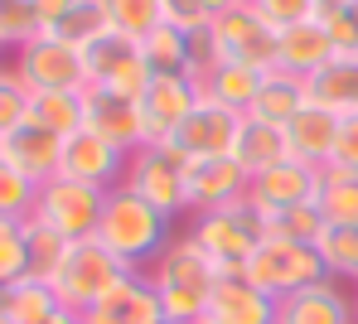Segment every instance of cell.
<instances>
[{"mask_svg": "<svg viewBox=\"0 0 358 324\" xmlns=\"http://www.w3.org/2000/svg\"><path fill=\"white\" fill-rule=\"evenodd\" d=\"M320 179H324V170H315V165L286 155L281 165L252 175L247 198H252L262 213H276V208H291V203H315V198H320Z\"/></svg>", "mask_w": 358, "mask_h": 324, "instance_id": "5bb4252c", "label": "cell"}, {"mask_svg": "<svg viewBox=\"0 0 358 324\" xmlns=\"http://www.w3.org/2000/svg\"><path fill=\"white\" fill-rule=\"evenodd\" d=\"M0 54H5V49H0Z\"/></svg>", "mask_w": 358, "mask_h": 324, "instance_id": "f5cc1de1", "label": "cell"}, {"mask_svg": "<svg viewBox=\"0 0 358 324\" xmlns=\"http://www.w3.org/2000/svg\"><path fill=\"white\" fill-rule=\"evenodd\" d=\"M189 237L203 247V257L213 261L218 276H233L247 266V257L266 242V213L242 194L228 208H213V213H194L189 223Z\"/></svg>", "mask_w": 358, "mask_h": 324, "instance_id": "7a4b0ae2", "label": "cell"}, {"mask_svg": "<svg viewBox=\"0 0 358 324\" xmlns=\"http://www.w3.org/2000/svg\"><path fill=\"white\" fill-rule=\"evenodd\" d=\"M83 126L107 135L126 155L150 140L145 135V117H141V102L121 97V92H107V87H83Z\"/></svg>", "mask_w": 358, "mask_h": 324, "instance_id": "7c38bea8", "label": "cell"}, {"mask_svg": "<svg viewBox=\"0 0 358 324\" xmlns=\"http://www.w3.org/2000/svg\"><path fill=\"white\" fill-rule=\"evenodd\" d=\"M320 213H324V228H358V175L344 170H329L324 165V179H320Z\"/></svg>", "mask_w": 358, "mask_h": 324, "instance_id": "f1b7e54d", "label": "cell"}, {"mask_svg": "<svg viewBox=\"0 0 358 324\" xmlns=\"http://www.w3.org/2000/svg\"><path fill=\"white\" fill-rule=\"evenodd\" d=\"M329 170L358 175V117H339V135H334V155H329Z\"/></svg>", "mask_w": 358, "mask_h": 324, "instance_id": "b9f144b4", "label": "cell"}, {"mask_svg": "<svg viewBox=\"0 0 358 324\" xmlns=\"http://www.w3.org/2000/svg\"><path fill=\"white\" fill-rule=\"evenodd\" d=\"M324 24H329V34H334V44H339V54H358V0H349L344 10H334Z\"/></svg>", "mask_w": 358, "mask_h": 324, "instance_id": "7bdbcfd3", "label": "cell"}, {"mask_svg": "<svg viewBox=\"0 0 358 324\" xmlns=\"http://www.w3.org/2000/svg\"><path fill=\"white\" fill-rule=\"evenodd\" d=\"M0 155H5L29 184H49V179L59 175V165H63V135L24 122L20 131H10V135L0 140Z\"/></svg>", "mask_w": 358, "mask_h": 324, "instance_id": "ffe728a7", "label": "cell"}, {"mask_svg": "<svg viewBox=\"0 0 358 324\" xmlns=\"http://www.w3.org/2000/svg\"><path fill=\"white\" fill-rule=\"evenodd\" d=\"M29 122L68 140L73 131H83V92H34L29 97Z\"/></svg>", "mask_w": 358, "mask_h": 324, "instance_id": "f546056e", "label": "cell"}, {"mask_svg": "<svg viewBox=\"0 0 358 324\" xmlns=\"http://www.w3.org/2000/svg\"><path fill=\"white\" fill-rule=\"evenodd\" d=\"M175 218H165L160 208H150L145 198H136L131 189H112L107 208H102V223H97V242L112 252L117 261H126L131 271H150V261L165 252V242L175 237L170 233Z\"/></svg>", "mask_w": 358, "mask_h": 324, "instance_id": "6da1fadb", "label": "cell"}, {"mask_svg": "<svg viewBox=\"0 0 358 324\" xmlns=\"http://www.w3.org/2000/svg\"><path fill=\"white\" fill-rule=\"evenodd\" d=\"M0 310H5L15 324H44V320H54L63 305H59V295H54V286H49V281L24 276V281L0 286Z\"/></svg>", "mask_w": 358, "mask_h": 324, "instance_id": "4316f807", "label": "cell"}, {"mask_svg": "<svg viewBox=\"0 0 358 324\" xmlns=\"http://www.w3.org/2000/svg\"><path fill=\"white\" fill-rule=\"evenodd\" d=\"M276 34L281 29H271L252 0H242L238 10L208 20V39H213L218 64H247V68H257V73L276 68Z\"/></svg>", "mask_w": 358, "mask_h": 324, "instance_id": "52a82bcc", "label": "cell"}, {"mask_svg": "<svg viewBox=\"0 0 358 324\" xmlns=\"http://www.w3.org/2000/svg\"><path fill=\"white\" fill-rule=\"evenodd\" d=\"M83 64H87V87H107V92H121V97H136V102L155 82L141 44L117 34V29H107L102 39H92L83 49Z\"/></svg>", "mask_w": 358, "mask_h": 324, "instance_id": "ba28073f", "label": "cell"}, {"mask_svg": "<svg viewBox=\"0 0 358 324\" xmlns=\"http://www.w3.org/2000/svg\"><path fill=\"white\" fill-rule=\"evenodd\" d=\"M102 10H107V24L126 34V39H145L150 29H160L165 24V5L160 0H102Z\"/></svg>", "mask_w": 358, "mask_h": 324, "instance_id": "e575fe53", "label": "cell"}, {"mask_svg": "<svg viewBox=\"0 0 358 324\" xmlns=\"http://www.w3.org/2000/svg\"><path fill=\"white\" fill-rule=\"evenodd\" d=\"M199 82L194 78H155L150 87H145V97H141V117H145V135L150 140H170L179 126H184V117L199 107Z\"/></svg>", "mask_w": 358, "mask_h": 324, "instance_id": "d6986e66", "label": "cell"}, {"mask_svg": "<svg viewBox=\"0 0 358 324\" xmlns=\"http://www.w3.org/2000/svg\"><path fill=\"white\" fill-rule=\"evenodd\" d=\"M29 276V242H24V218H0V286Z\"/></svg>", "mask_w": 358, "mask_h": 324, "instance_id": "74e56055", "label": "cell"}, {"mask_svg": "<svg viewBox=\"0 0 358 324\" xmlns=\"http://www.w3.org/2000/svg\"><path fill=\"white\" fill-rule=\"evenodd\" d=\"M126 150L112 145L107 135H97V131H73L68 140H63V165L59 175L68 179H78V184H92V189H117L121 179H126Z\"/></svg>", "mask_w": 358, "mask_h": 324, "instance_id": "8fae6325", "label": "cell"}, {"mask_svg": "<svg viewBox=\"0 0 358 324\" xmlns=\"http://www.w3.org/2000/svg\"><path fill=\"white\" fill-rule=\"evenodd\" d=\"M349 0H315V20H329L334 10H344Z\"/></svg>", "mask_w": 358, "mask_h": 324, "instance_id": "bcb514c9", "label": "cell"}, {"mask_svg": "<svg viewBox=\"0 0 358 324\" xmlns=\"http://www.w3.org/2000/svg\"><path fill=\"white\" fill-rule=\"evenodd\" d=\"M213 324H276V295H266L262 286H252L242 271L218 276L208 290V315Z\"/></svg>", "mask_w": 358, "mask_h": 324, "instance_id": "9a60e30c", "label": "cell"}, {"mask_svg": "<svg viewBox=\"0 0 358 324\" xmlns=\"http://www.w3.org/2000/svg\"><path fill=\"white\" fill-rule=\"evenodd\" d=\"M184 170H189V160L179 155L170 140H145L141 150H131L121 189L145 198L165 218H179V213H189V203H184Z\"/></svg>", "mask_w": 358, "mask_h": 324, "instance_id": "277c9868", "label": "cell"}, {"mask_svg": "<svg viewBox=\"0 0 358 324\" xmlns=\"http://www.w3.org/2000/svg\"><path fill=\"white\" fill-rule=\"evenodd\" d=\"M29 5H34V10H39V20H44V29H49V24H54V20H59L63 10H73V5H78V0H29Z\"/></svg>", "mask_w": 358, "mask_h": 324, "instance_id": "ee69618b", "label": "cell"}, {"mask_svg": "<svg viewBox=\"0 0 358 324\" xmlns=\"http://www.w3.org/2000/svg\"><path fill=\"white\" fill-rule=\"evenodd\" d=\"M354 320H358V286H354Z\"/></svg>", "mask_w": 358, "mask_h": 324, "instance_id": "c3c4849f", "label": "cell"}, {"mask_svg": "<svg viewBox=\"0 0 358 324\" xmlns=\"http://www.w3.org/2000/svg\"><path fill=\"white\" fill-rule=\"evenodd\" d=\"M15 73L29 82V92H83L87 87V64H83V49L63 44L54 34H39L29 39L24 49H15Z\"/></svg>", "mask_w": 358, "mask_h": 324, "instance_id": "9c48e42d", "label": "cell"}, {"mask_svg": "<svg viewBox=\"0 0 358 324\" xmlns=\"http://www.w3.org/2000/svg\"><path fill=\"white\" fill-rule=\"evenodd\" d=\"M155 295H160V315L175 324H199L208 315V290L199 286H155Z\"/></svg>", "mask_w": 358, "mask_h": 324, "instance_id": "f35d334b", "label": "cell"}, {"mask_svg": "<svg viewBox=\"0 0 358 324\" xmlns=\"http://www.w3.org/2000/svg\"><path fill=\"white\" fill-rule=\"evenodd\" d=\"M242 276L252 281V286H262L266 295H276V300H286V295H296L305 286H315V281H324V261L315 247H305V242H281V237H266L247 266H242Z\"/></svg>", "mask_w": 358, "mask_h": 324, "instance_id": "8992f818", "label": "cell"}, {"mask_svg": "<svg viewBox=\"0 0 358 324\" xmlns=\"http://www.w3.org/2000/svg\"><path fill=\"white\" fill-rule=\"evenodd\" d=\"M305 92H310V102L329 107L334 117H358V54H339L315 78H305Z\"/></svg>", "mask_w": 358, "mask_h": 324, "instance_id": "603a6c76", "label": "cell"}, {"mask_svg": "<svg viewBox=\"0 0 358 324\" xmlns=\"http://www.w3.org/2000/svg\"><path fill=\"white\" fill-rule=\"evenodd\" d=\"M160 320V295L145 271H126L117 286L83 315V324H150Z\"/></svg>", "mask_w": 358, "mask_h": 324, "instance_id": "ac0fdd59", "label": "cell"}, {"mask_svg": "<svg viewBox=\"0 0 358 324\" xmlns=\"http://www.w3.org/2000/svg\"><path fill=\"white\" fill-rule=\"evenodd\" d=\"M281 131H286V150H291V160H305V165L324 170V165H329V155H334L339 117H334L329 107H320V102H305V107H300Z\"/></svg>", "mask_w": 358, "mask_h": 324, "instance_id": "44dd1931", "label": "cell"}, {"mask_svg": "<svg viewBox=\"0 0 358 324\" xmlns=\"http://www.w3.org/2000/svg\"><path fill=\"white\" fill-rule=\"evenodd\" d=\"M262 78H266V73H257V68H247V64H213L199 78V92H203L208 102H218V107L247 117L252 102H257V92H262Z\"/></svg>", "mask_w": 358, "mask_h": 324, "instance_id": "cb8c5ba5", "label": "cell"}, {"mask_svg": "<svg viewBox=\"0 0 358 324\" xmlns=\"http://www.w3.org/2000/svg\"><path fill=\"white\" fill-rule=\"evenodd\" d=\"M242 0H199V10L208 15V20H218V15H228V10H238Z\"/></svg>", "mask_w": 358, "mask_h": 324, "instance_id": "f6af8a7d", "label": "cell"}, {"mask_svg": "<svg viewBox=\"0 0 358 324\" xmlns=\"http://www.w3.org/2000/svg\"><path fill=\"white\" fill-rule=\"evenodd\" d=\"M320 233H324V213H320V203H291V208L266 213V237L315 247V242H320Z\"/></svg>", "mask_w": 358, "mask_h": 324, "instance_id": "d6a6232c", "label": "cell"}, {"mask_svg": "<svg viewBox=\"0 0 358 324\" xmlns=\"http://www.w3.org/2000/svg\"><path fill=\"white\" fill-rule=\"evenodd\" d=\"M155 286H199V290H213V281H218V271H213V261L203 257V247L189 237V233H179L165 242V252L150 261V271H145Z\"/></svg>", "mask_w": 358, "mask_h": 324, "instance_id": "7402d4cb", "label": "cell"}, {"mask_svg": "<svg viewBox=\"0 0 358 324\" xmlns=\"http://www.w3.org/2000/svg\"><path fill=\"white\" fill-rule=\"evenodd\" d=\"M150 324H175V320H165V315H160V320H150Z\"/></svg>", "mask_w": 358, "mask_h": 324, "instance_id": "f907efd6", "label": "cell"}, {"mask_svg": "<svg viewBox=\"0 0 358 324\" xmlns=\"http://www.w3.org/2000/svg\"><path fill=\"white\" fill-rule=\"evenodd\" d=\"M24 242H29V276H39V281H54L63 257H68V247H73L63 233L44 228L39 218H24Z\"/></svg>", "mask_w": 358, "mask_h": 324, "instance_id": "836d02e7", "label": "cell"}, {"mask_svg": "<svg viewBox=\"0 0 358 324\" xmlns=\"http://www.w3.org/2000/svg\"><path fill=\"white\" fill-rule=\"evenodd\" d=\"M141 54H145V64H150L155 78H194V44H189V34L175 29V24L150 29L141 39Z\"/></svg>", "mask_w": 358, "mask_h": 324, "instance_id": "83f0119b", "label": "cell"}, {"mask_svg": "<svg viewBox=\"0 0 358 324\" xmlns=\"http://www.w3.org/2000/svg\"><path fill=\"white\" fill-rule=\"evenodd\" d=\"M112 24H107V10H102V0H78L73 10H63L59 20L44 29V34H54L63 44H73V49H87L92 39H102Z\"/></svg>", "mask_w": 358, "mask_h": 324, "instance_id": "4dcf8cb0", "label": "cell"}, {"mask_svg": "<svg viewBox=\"0 0 358 324\" xmlns=\"http://www.w3.org/2000/svg\"><path fill=\"white\" fill-rule=\"evenodd\" d=\"M0 324H15V320H10V315H5V310H0Z\"/></svg>", "mask_w": 358, "mask_h": 324, "instance_id": "681fc988", "label": "cell"}, {"mask_svg": "<svg viewBox=\"0 0 358 324\" xmlns=\"http://www.w3.org/2000/svg\"><path fill=\"white\" fill-rule=\"evenodd\" d=\"M247 184H252V175L233 155L189 160V170H184V203H189V213H213V208L238 203L247 194Z\"/></svg>", "mask_w": 358, "mask_h": 324, "instance_id": "4fadbf2b", "label": "cell"}, {"mask_svg": "<svg viewBox=\"0 0 358 324\" xmlns=\"http://www.w3.org/2000/svg\"><path fill=\"white\" fill-rule=\"evenodd\" d=\"M242 122H247L242 112H228V107H218V102L199 97V107L184 117V126L170 135V145H175L184 160H213V155H233Z\"/></svg>", "mask_w": 358, "mask_h": 324, "instance_id": "30bf717a", "label": "cell"}, {"mask_svg": "<svg viewBox=\"0 0 358 324\" xmlns=\"http://www.w3.org/2000/svg\"><path fill=\"white\" fill-rule=\"evenodd\" d=\"M44 324H83V315H73V310H59L54 320H44Z\"/></svg>", "mask_w": 358, "mask_h": 324, "instance_id": "7dc6e473", "label": "cell"}, {"mask_svg": "<svg viewBox=\"0 0 358 324\" xmlns=\"http://www.w3.org/2000/svg\"><path fill=\"white\" fill-rule=\"evenodd\" d=\"M339 59V44L329 34L324 20H300V24H286L276 34V68L281 73H296V78H315L324 64Z\"/></svg>", "mask_w": 358, "mask_h": 324, "instance_id": "e0dca14e", "label": "cell"}, {"mask_svg": "<svg viewBox=\"0 0 358 324\" xmlns=\"http://www.w3.org/2000/svg\"><path fill=\"white\" fill-rule=\"evenodd\" d=\"M262 10V20L271 29H286V24H300V20H315V0H252Z\"/></svg>", "mask_w": 358, "mask_h": 324, "instance_id": "60d3db41", "label": "cell"}, {"mask_svg": "<svg viewBox=\"0 0 358 324\" xmlns=\"http://www.w3.org/2000/svg\"><path fill=\"white\" fill-rule=\"evenodd\" d=\"M291 150H286V131L271 126V122H257V117H247L238 131V145H233V160H238L247 175H262V170H271V165H281Z\"/></svg>", "mask_w": 358, "mask_h": 324, "instance_id": "484cf974", "label": "cell"}, {"mask_svg": "<svg viewBox=\"0 0 358 324\" xmlns=\"http://www.w3.org/2000/svg\"><path fill=\"white\" fill-rule=\"evenodd\" d=\"M131 266L126 261H117L97 237H83V242H73L68 247V257H63L59 276L49 281L54 286V295H59L63 310H73V315H87L112 286H117L121 276H126Z\"/></svg>", "mask_w": 358, "mask_h": 324, "instance_id": "3957f363", "label": "cell"}, {"mask_svg": "<svg viewBox=\"0 0 358 324\" xmlns=\"http://www.w3.org/2000/svg\"><path fill=\"white\" fill-rule=\"evenodd\" d=\"M199 324H213V320H199Z\"/></svg>", "mask_w": 358, "mask_h": 324, "instance_id": "816d5d0a", "label": "cell"}, {"mask_svg": "<svg viewBox=\"0 0 358 324\" xmlns=\"http://www.w3.org/2000/svg\"><path fill=\"white\" fill-rule=\"evenodd\" d=\"M315 252L324 261V276L329 281H349L358 286V228H324Z\"/></svg>", "mask_w": 358, "mask_h": 324, "instance_id": "1f68e13d", "label": "cell"}, {"mask_svg": "<svg viewBox=\"0 0 358 324\" xmlns=\"http://www.w3.org/2000/svg\"><path fill=\"white\" fill-rule=\"evenodd\" d=\"M305 102H310V92H305V78L271 68V73L262 78V92H257V102H252V112H247V117H257V122H271V126H286V122L296 117Z\"/></svg>", "mask_w": 358, "mask_h": 324, "instance_id": "d4e9b609", "label": "cell"}, {"mask_svg": "<svg viewBox=\"0 0 358 324\" xmlns=\"http://www.w3.org/2000/svg\"><path fill=\"white\" fill-rule=\"evenodd\" d=\"M34 194H39V184H29V179L0 155V218H29V213H34Z\"/></svg>", "mask_w": 358, "mask_h": 324, "instance_id": "ab89813d", "label": "cell"}, {"mask_svg": "<svg viewBox=\"0 0 358 324\" xmlns=\"http://www.w3.org/2000/svg\"><path fill=\"white\" fill-rule=\"evenodd\" d=\"M29 97H34V92H29V82L15 73V64H0V140L29 122Z\"/></svg>", "mask_w": 358, "mask_h": 324, "instance_id": "8d00e7d4", "label": "cell"}, {"mask_svg": "<svg viewBox=\"0 0 358 324\" xmlns=\"http://www.w3.org/2000/svg\"><path fill=\"white\" fill-rule=\"evenodd\" d=\"M112 189H92V184H78L68 175H54L49 184H39L34 194V213L44 228L63 233L68 242H83V237H97V223H102V208H107Z\"/></svg>", "mask_w": 358, "mask_h": 324, "instance_id": "5b68a950", "label": "cell"}, {"mask_svg": "<svg viewBox=\"0 0 358 324\" xmlns=\"http://www.w3.org/2000/svg\"><path fill=\"white\" fill-rule=\"evenodd\" d=\"M276 324H358L354 320V290L344 281H315L296 295L276 300Z\"/></svg>", "mask_w": 358, "mask_h": 324, "instance_id": "2e32d148", "label": "cell"}, {"mask_svg": "<svg viewBox=\"0 0 358 324\" xmlns=\"http://www.w3.org/2000/svg\"><path fill=\"white\" fill-rule=\"evenodd\" d=\"M44 34V20L29 0H0V49H24L29 39Z\"/></svg>", "mask_w": 358, "mask_h": 324, "instance_id": "d590c367", "label": "cell"}]
</instances>
